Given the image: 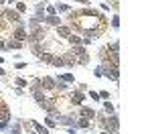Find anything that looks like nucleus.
Listing matches in <instances>:
<instances>
[{
  "label": "nucleus",
  "mask_w": 152,
  "mask_h": 134,
  "mask_svg": "<svg viewBox=\"0 0 152 134\" xmlns=\"http://www.w3.org/2000/svg\"><path fill=\"white\" fill-rule=\"evenodd\" d=\"M28 31V37H26V43L28 45H35V43H45L47 41V26L45 24H35V26H31V29H26Z\"/></svg>",
  "instance_id": "f257e3e1"
},
{
  "label": "nucleus",
  "mask_w": 152,
  "mask_h": 134,
  "mask_svg": "<svg viewBox=\"0 0 152 134\" xmlns=\"http://www.w3.org/2000/svg\"><path fill=\"white\" fill-rule=\"evenodd\" d=\"M85 100H87L85 92H79L77 87H75L73 92H69V96H67V102H69L71 108H79L81 104H85Z\"/></svg>",
  "instance_id": "f03ea898"
},
{
  "label": "nucleus",
  "mask_w": 152,
  "mask_h": 134,
  "mask_svg": "<svg viewBox=\"0 0 152 134\" xmlns=\"http://www.w3.org/2000/svg\"><path fill=\"white\" fill-rule=\"evenodd\" d=\"M26 37H28L26 26H14V29H12V33H10V39L18 41V43H26Z\"/></svg>",
  "instance_id": "7ed1b4c3"
},
{
  "label": "nucleus",
  "mask_w": 152,
  "mask_h": 134,
  "mask_svg": "<svg viewBox=\"0 0 152 134\" xmlns=\"http://www.w3.org/2000/svg\"><path fill=\"white\" fill-rule=\"evenodd\" d=\"M104 130H112V132H118V130H120V120H118V114H116V112L107 116Z\"/></svg>",
  "instance_id": "20e7f679"
},
{
  "label": "nucleus",
  "mask_w": 152,
  "mask_h": 134,
  "mask_svg": "<svg viewBox=\"0 0 152 134\" xmlns=\"http://www.w3.org/2000/svg\"><path fill=\"white\" fill-rule=\"evenodd\" d=\"M75 128H77V130H89V132H91V130L95 128V124L91 120H87V118L77 116V120H75Z\"/></svg>",
  "instance_id": "39448f33"
},
{
  "label": "nucleus",
  "mask_w": 152,
  "mask_h": 134,
  "mask_svg": "<svg viewBox=\"0 0 152 134\" xmlns=\"http://www.w3.org/2000/svg\"><path fill=\"white\" fill-rule=\"evenodd\" d=\"M77 116H81V118H87V120L94 122V118H95V110H94V108H89V106H85V104H81V106L77 108Z\"/></svg>",
  "instance_id": "423d86ee"
},
{
  "label": "nucleus",
  "mask_w": 152,
  "mask_h": 134,
  "mask_svg": "<svg viewBox=\"0 0 152 134\" xmlns=\"http://www.w3.org/2000/svg\"><path fill=\"white\" fill-rule=\"evenodd\" d=\"M41 85H43V92H55V77L53 75L41 77Z\"/></svg>",
  "instance_id": "0eeeda50"
},
{
  "label": "nucleus",
  "mask_w": 152,
  "mask_h": 134,
  "mask_svg": "<svg viewBox=\"0 0 152 134\" xmlns=\"http://www.w3.org/2000/svg\"><path fill=\"white\" fill-rule=\"evenodd\" d=\"M55 33H57V37L59 39H65V41H67V37L71 35V33H73V31H71V26L69 24H59V26H55Z\"/></svg>",
  "instance_id": "6e6552de"
},
{
  "label": "nucleus",
  "mask_w": 152,
  "mask_h": 134,
  "mask_svg": "<svg viewBox=\"0 0 152 134\" xmlns=\"http://www.w3.org/2000/svg\"><path fill=\"white\" fill-rule=\"evenodd\" d=\"M4 45H6V51H20V49L24 47V43H18V41L10 39V37L4 41Z\"/></svg>",
  "instance_id": "1a4fd4ad"
},
{
  "label": "nucleus",
  "mask_w": 152,
  "mask_h": 134,
  "mask_svg": "<svg viewBox=\"0 0 152 134\" xmlns=\"http://www.w3.org/2000/svg\"><path fill=\"white\" fill-rule=\"evenodd\" d=\"M61 57H63V65H65V67H77V61H75V57L71 55L69 51L61 53Z\"/></svg>",
  "instance_id": "9d476101"
},
{
  "label": "nucleus",
  "mask_w": 152,
  "mask_h": 134,
  "mask_svg": "<svg viewBox=\"0 0 152 134\" xmlns=\"http://www.w3.org/2000/svg\"><path fill=\"white\" fill-rule=\"evenodd\" d=\"M43 24L45 26H59V24H63V21L59 18V14H53V16H45V21H43Z\"/></svg>",
  "instance_id": "9b49d317"
},
{
  "label": "nucleus",
  "mask_w": 152,
  "mask_h": 134,
  "mask_svg": "<svg viewBox=\"0 0 152 134\" xmlns=\"http://www.w3.org/2000/svg\"><path fill=\"white\" fill-rule=\"evenodd\" d=\"M26 87H28V92H31V94L41 92V89H43V85H41V77H33V81L26 85Z\"/></svg>",
  "instance_id": "f8f14e48"
},
{
  "label": "nucleus",
  "mask_w": 152,
  "mask_h": 134,
  "mask_svg": "<svg viewBox=\"0 0 152 134\" xmlns=\"http://www.w3.org/2000/svg\"><path fill=\"white\" fill-rule=\"evenodd\" d=\"M69 53L77 59V57H81L83 53H87V49L83 47V45H71V49H69Z\"/></svg>",
  "instance_id": "ddd939ff"
},
{
  "label": "nucleus",
  "mask_w": 152,
  "mask_h": 134,
  "mask_svg": "<svg viewBox=\"0 0 152 134\" xmlns=\"http://www.w3.org/2000/svg\"><path fill=\"white\" fill-rule=\"evenodd\" d=\"M31 124H33V128H35L37 134H51V130H49L45 124H39L37 120H31Z\"/></svg>",
  "instance_id": "4468645a"
},
{
  "label": "nucleus",
  "mask_w": 152,
  "mask_h": 134,
  "mask_svg": "<svg viewBox=\"0 0 152 134\" xmlns=\"http://www.w3.org/2000/svg\"><path fill=\"white\" fill-rule=\"evenodd\" d=\"M67 89H69V83H65V81L55 77V94H65Z\"/></svg>",
  "instance_id": "2eb2a0df"
},
{
  "label": "nucleus",
  "mask_w": 152,
  "mask_h": 134,
  "mask_svg": "<svg viewBox=\"0 0 152 134\" xmlns=\"http://www.w3.org/2000/svg\"><path fill=\"white\" fill-rule=\"evenodd\" d=\"M77 67H85V65H89V61H91V55H89V51L87 53H83L81 57H77Z\"/></svg>",
  "instance_id": "dca6fc26"
},
{
  "label": "nucleus",
  "mask_w": 152,
  "mask_h": 134,
  "mask_svg": "<svg viewBox=\"0 0 152 134\" xmlns=\"http://www.w3.org/2000/svg\"><path fill=\"white\" fill-rule=\"evenodd\" d=\"M55 77L61 79V81H65V83H75V75L73 73H57Z\"/></svg>",
  "instance_id": "f3484780"
},
{
  "label": "nucleus",
  "mask_w": 152,
  "mask_h": 134,
  "mask_svg": "<svg viewBox=\"0 0 152 134\" xmlns=\"http://www.w3.org/2000/svg\"><path fill=\"white\" fill-rule=\"evenodd\" d=\"M55 10H57V14H67L69 10H73L69 4H65V2H57L55 4Z\"/></svg>",
  "instance_id": "a211bd4d"
},
{
  "label": "nucleus",
  "mask_w": 152,
  "mask_h": 134,
  "mask_svg": "<svg viewBox=\"0 0 152 134\" xmlns=\"http://www.w3.org/2000/svg\"><path fill=\"white\" fill-rule=\"evenodd\" d=\"M53 55H55V51H45V53L39 57V61H41V63H47V65H51V59H53Z\"/></svg>",
  "instance_id": "6ab92c4d"
},
{
  "label": "nucleus",
  "mask_w": 152,
  "mask_h": 134,
  "mask_svg": "<svg viewBox=\"0 0 152 134\" xmlns=\"http://www.w3.org/2000/svg\"><path fill=\"white\" fill-rule=\"evenodd\" d=\"M45 126H47L49 130H55V128H59L57 126V120H55V118H53V116H45Z\"/></svg>",
  "instance_id": "aec40b11"
},
{
  "label": "nucleus",
  "mask_w": 152,
  "mask_h": 134,
  "mask_svg": "<svg viewBox=\"0 0 152 134\" xmlns=\"http://www.w3.org/2000/svg\"><path fill=\"white\" fill-rule=\"evenodd\" d=\"M14 10L18 12V14H26V10H28V6H26V2H14Z\"/></svg>",
  "instance_id": "412c9836"
},
{
  "label": "nucleus",
  "mask_w": 152,
  "mask_h": 134,
  "mask_svg": "<svg viewBox=\"0 0 152 134\" xmlns=\"http://www.w3.org/2000/svg\"><path fill=\"white\" fill-rule=\"evenodd\" d=\"M67 43H69V45H81V35L71 33V35L67 37Z\"/></svg>",
  "instance_id": "4be33fe9"
},
{
  "label": "nucleus",
  "mask_w": 152,
  "mask_h": 134,
  "mask_svg": "<svg viewBox=\"0 0 152 134\" xmlns=\"http://www.w3.org/2000/svg\"><path fill=\"white\" fill-rule=\"evenodd\" d=\"M51 67H65V65H63V57H61V55H57V53H55V55H53V59H51Z\"/></svg>",
  "instance_id": "5701e85b"
},
{
  "label": "nucleus",
  "mask_w": 152,
  "mask_h": 134,
  "mask_svg": "<svg viewBox=\"0 0 152 134\" xmlns=\"http://www.w3.org/2000/svg\"><path fill=\"white\" fill-rule=\"evenodd\" d=\"M33 97H35L37 106H39V104H43V102L47 100V96H45V92H43V89H41V92H35V94H33Z\"/></svg>",
  "instance_id": "b1692460"
},
{
  "label": "nucleus",
  "mask_w": 152,
  "mask_h": 134,
  "mask_svg": "<svg viewBox=\"0 0 152 134\" xmlns=\"http://www.w3.org/2000/svg\"><path fill=\"white\" fill-rule=\"evenodd\" d=\"M104 112H105V114H107V116L116 112V108H114V104H112L110 100H104Z\"/></svg>",
  "instance_id": "393cba45"
},
{
  "label": "nucleus",
  "mask_w": 152,
  "mask_h": 134,
  "mask_svg": "<svg viewBox=\"0 0 152 134\" xmlns=\"http://www.w3.org/2000/svg\"><path fill=\"white\" fill-rule=\"evenodd\" d=\"M107 24H110L112 29H116V31H118V29H120V14L116 12V14H114V16L110 18V23H107Z\"/></svg>",
  "instance_id": "a878e982"
},
{
  "label": "nucleus",
  "mask_w": 152,
  "mask_h": 134,
  "mask_svg": "<svg viewBox=\"0 0 152 134\" xmlns=\"http://www.w3.org/2000/svg\"><path fill=\"white\" fill-rule=\"evenodd\" d=\"M26 85H28V81H26L24 77H14V87H23V89H26Z\"/></svg>",
  "instance_id": "bb28decb"
},
{
  "label": "nucleus",
  "mask_w": 152,
  "mask_h": 134,
  "mask_svg": "<svg viewBox=\"0 0 152 134\" xmlns=\"http://www.w3.org/2000/svg\"><path fill=\"white\" fill-rule=\"evenodd\" d=\"M87 96H89L91 102H102V100H99V94H97L95 89H87Z\"/></svg>",
  "instance_id": "cd10ccee"
},
{
  "label": "nucleus",
  "mask_w": 152,
  "mask_h": 134,
  "mask_svg": "<svg viewBox=\"0 0 152 134\" xmlns=\"http://www.w3.org/2000/svg\"><path fill=\"white\" fill-rule=\"evenodd\" d=\"M26 67H28L26 61H16V63H14V69H16V71H23V69H26Z\"/></svg>",
  "instance_id": "c85d7f7f"
},
{
  "label": "nucleus",
  "mask_w": 152,
  "mask_h": 134,
  "mask_svg": "<svg viewBox=\"0 0 152 134\" xmlns=\"http://www.w3.org/2000/svg\"><path fill=\"white\" fill-rule=\"evenodd\" d=\"M94 75L99 79V77H104V69H102V65H97V67H94Z\"/></svg>",
  "instance_id": "c756f323"
},
{
  "label": "nucleus",
  "mask_w": 152,
  "mask_h": 134,
  "mask_svg": "<svg viewBox=\"0 0 152 134\" xmlns=\"http://www.w3.org/2000/svg\"><path fill=\"white\" fill-rule=\"evenodd\" d=\"M97 94H99V100H102V102H104V100H110V92H107V89H102V92H97Z\"/></svg>",
  "instance_id": "7c9ffc66"
},
{
  "label": "nucleus",
  "mask_w": 152,
  "mask_h": 134,
  "mask_svg": "<svg viewBox=\"0 0 152 134\" xmlns=\"http://www.w3.org/2000/svg\"><path fill=\"white\" fill-rule=\"evenodd\" d=\"M107 4H110V8H114V10H120V0H112V2H107Z\"/></svg>",
  "instance_id": "2f4dec72"
},
{
  "label": "nucleus",
  "mask_w": 152,
  "mask_h": 134,
  "mask_svg": "<svg viewBox=\"0 0 152 134\" xmlns=\"http://www.w3.org/2000/svg\"><path fill=\"white\" fill-rule=\"evenodd\" d=\"M99 10H102V12H107V10H110V4H107V2H102V4H99Z\"/></svg>",
  "instance_id": "473e14b6"
},
{
  "label": "nucleus",
  "mask_w": 152,
  "mask_h": 134,
  "mask_svg": "<svg viewBox=\"0 0 152 134\" xmlns=\"http://www.w3.org/2000/svg\"><path fill=\"white\" fill-rule=\"evenodd\" d=\"M77 89H79V92H87L89 85H87V83H77Z\"/></svg>",
  "instance_id": "72a5a7b5"
},
{
  "label": "nucleus",
  "mask_w": 152,
  "mask_h": 134,
  "mask_svg": "<svg viewBox=\"0 0 152 134\" xmlns=\"http://www.w3.org/2000/svg\"><path fill=\"white\" fill-rule=\"evenodd\" d=\"M12 92H14L16 96H24V89H23V87H12Z\"/></svg>",
  "instance_id": "f704fd0d"
},
{
  "label": "nucleus",
  "mask_w": 152,
  "mask_h": 134,
  "mask_svg": "<svg viewBox=\"0 0 152 134\" xmlns=\"http://www.w3.org/2000/svg\"><path fill=\"white\" fill-rule=\"evenodd\" d=\"M75 2H79V4H81V6H89V4H91V2H89V0H75Z\"/></svg>",
  "instance_id": "c9c22d12"
},
{
  "label": "nucleus",
  "mask_w": 152,
  "mask_h": 134,
  "mask_svg": "<svg viewBox=\"0 0 152 134\" xmlns=\"http://www.w3.org/2000/svg\"><path fill=\"white\" fill-rule=\"evenodd\" d=\"M0 51H2V53L6 51V45H4V41H2V39H0Z\"/></svg>",
  "instance_id": "e433bc0d"
},
{
  "label": "nucleus",
  "mask_w": 152,
  "mask_h": 134,
  "mask_svg": "<svg viewBox=\"0 0 152 134\" xmlns=\"http://www.w3.org/2000/svg\"><path fill=\"white\" fill-rule=\"evenodd\" d=\"M67 134H77V128H67Z\"/></svg>",
  "instance_id": "4c0bfd02"
},
{
  "label": "nucleus",
  "mask_w": 152,
  "mask_h": 134,
  "mask_svg": "<svg viewBox=\"0 0 152 134\" xmlns=\"http://www.w3.org/2000/svg\"><path fill=\"white\" fill-rule=\"evenodd\" d=\"M0 77H6V69L4 67H0Z\"/></svg>",
  "instance_id": "58836bf2"
},
{
  "label": "nucleus",
  "mask_w": 152,
  "mask_h": 134,
  "mask_svg": "<svg viewBox=\"0 0 152 134\" xmlns=\"http://www.w3.org/2000/svg\"><path fill=\"white\" fill-rule=\"evenodd\" d=\"M99 134H118V132H112V130H102Z\"/></svg>",
  "instance_id": "ea45409f"
},
{
  "label": "nucleus",
  "mask_w": 152,
  "mask_h": 134,
  "mask_svg": "<svg viewBox=\"0 0 152 134\" xmlns=\"http://www.w3.org/2000/svg\"><path fill=\"white\" fill-rule=\"evenodd\" d=\"M4 4H6V0H0V8H2V6H4Z\"/></svg>",
  "instance_id": "a19ab883"
},
{
  "label": "nucleus",
  "mask_w": 152,
  "mask_h": 134,
  "mask_svg": "<svg viewBox=\"0 0 152 134\" xmlns=\"http://www.w3.org/2000/svg\"><path fill=\"white\" fill-rule=\"evenodd\" d=\"M2 63H4V57H2V55H0V65H2Z\"/></svg>",
  "instance_id": "79ce46f5"
},
{
  "label": "nucleus",
  "mask_w": 152,
  "mask_h": 134,
  "mask_svg": "<svg viewBox=\"0 0 152 134\" xmlns=\"http://www.w3.org/2000/svg\"><path fill=\"white\" fill-rule=\"evenodd\" d=\"M6 2H8V4H14V2H16V0H6Z\"/></svg>",
  "instance_id": "37998d69"
},
{
  "label": "nucleus",
  "mask_w": 152,
  "mask_h": 134,
  "mask_svg": "<svg viewBox=\"0 0 152 134\" xmlns=\"http://www.w3.org/2000/svg\"><path fill=\"white\" fill-rule=\"evenodd\" d=\"M77 134H87V132H77Z\"/></svg>",
  "instance_id": "c03bdc74"
}]
</instances>
